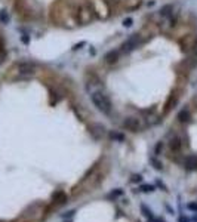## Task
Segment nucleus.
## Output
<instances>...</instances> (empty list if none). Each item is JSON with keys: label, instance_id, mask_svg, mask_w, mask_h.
<instances>
[{"label": "nucleus", "instance_id": "obj_16", "mask_svg": "<svg viewBox=\"0 0 197 222\" xmlns=\"http://www.w3.org/2000/svg\"><path fill=\"white\" fill-rule=\"evenodd\" d=\"M139 190H141L142 192H153V191L156 190V187H154V185H148V184H144V185H141V187H139Z\"/></svg>", "mask_w": 197, "mask_h": 222}, {"label": "nucleus", "instance_id": "obj_14", "mask_svg": "<svg viewBox=\"0 0 197 222\" xmlns=\"http://www.w3.org/2000/svg\"><path fill=\"white\" fill-rule=\"evenodd\" d=\"M11 21V17L6 11H0V22L2 24H8Z\"/></svg>", "mask_w": 197, "mask_h": 222}, {"label": "nucleus", "instance_id": "obj_10", "mask_svg": "<svg viewBox=\"0 0 197 222\" xmlns=\"http://www.w3.org/2000/svg\"><path fill=\"white\" fill-rule=\"evenodd\" d=\"M190 119H191V113H190L188 108H184V110H181L179 113H178V120L181 123H188Z\"/></svg>", "mask_w": 197, "mask_h": 222}, {"label": "nucleus", "instance_id": "obj_7", "mask_svg": "<svg viewBox=\"0 0 197 222\" xmlns=\"http://www.w3.org/2000/svg\"><path fill=\"white\" fill-rule=\"evenodd\" d=\"M181 148H182V139L178 135H175L173 138H170V141H169V150L172 153H179Z\"/></svg>", "mask_w": 197, "mask_h": 222}, {"label": "nucleus", "instance_id": "obj_27", "mask_svg": "<svg viewBox=\"0 0 197 222\" xmlns=\"http://www.w3.org/2000/svg\"><path fill=\"white\" fill-rule=\"evenodd\" d=\"M196 102H197V98H196Z\"/></svg>", "mask_w": 197, "mask_h": 222}, {"label": "nucleus", "instance_id": "obj_15", "mask_svg": "<svg viewBox=\"0 0 197 222\" xmlns=\"http://www.w3.org/2000/svg\"><path fill=\"white\" fill-rule=\"evenodd\" d=\"M163 148H165V144H163L162 141H159V142L156 144V147H154V154H156V156H160V154L163 153Z\"/></svg>", "mask_w": 197, "mask_h": 222}, {"label": "nucleus", "instance_id": "obj_1", "mask_svg": "<svg viewBox=\"0 0 197 222\" xmlns=\"http://www.w3.org/2000/svg\"><path fill=\"white\" fill-rule=\"evenodd\" d=\"M90 99H92V104L96 107L98 111H101L102 114H110L111 110H113V104L110 101V98L102 93V92H93L90 95Z\"/></svg>", "mask_w": 197, "mask_h": 222}, {"label": "nucleus", "instance_id": "obj_4", "mask_svg": "<svg viewBox=\"0 0 197 222\" xmlns=\"http://www.w3.org/2000/svg\"><path fill=\"white\" fill-rule=\"evenodd\" d=\"M67 203H68V195L62 190H58V191H55L52 194V204L55 207H61V206H64Z\"/></svg>", "mask_w": 197, "mask_h": 222}, {"label": "nucleus", "instance_id": "obj_13", "mask_svg": "<svg viewBox=\"0 0 197 222\" xmlns=\"http://www.w3.org/2000/svg\"><path fill=\"white\" fill-rule=\"evenodd\" d=\"M122 194H123V190H122V188H116V190H113L110 194H107V198H108V200H116V198L120 197Z\"/></svg>", "mask_w": 197, "mask_h": 222}, {"label": "nucleus", "instance_id": "obj_20", "mask_svg": "<svg viewBox=\"0 0 197 222\" xmlns=\"http://www.w3.org/2000/svg\"><path fill=\"white\" fill-rule=\"evenodd\" d=\"M132 24H133V19H132V18H126V19L123 21V25H125V27H128V28H129V27H132Z\"/></svg>", "mask_w": 197, "mask_h": 222}, {"label": "nucleus", "instance_id": "obj_6", "mask_svg": "<svg viewBox=\"0 0 197 222\" xmlns=\"http://www.w3.org/2000/svg\"><path fill=\"white\" fill-rule=\"evenodd\" d=\"M182 164H184V167H185L187 170H190V172L197 170V156H193V154L187 156V157L184 159Z\"/></svg>", "mask_w": 197, "mask_h": 222}, {"label": "nucleus", "instance_id": "obj_19", "mask_svg": "<svg viewBox=\"0 0 197 222\" xmlns=\"http://www.w3.org/2000/svg\"><path fill=\"white\" fill-rule=\"evenodd\" d=\"M187 209L197 213V203H188V204H187Z\"/></svg>", "mask_w": 197, "mask_h": 222}, {"label": "nucleus", "instance_id": "obj_18", "mask_svg": "<svg viewBox=\"0 0 197 222\" xmlns=\"http://www.w3.org/2000/svg\"><path fill=\"white\" fill-rule=\"evenodd\" d=\"M141 210H142V213H144V215H145L147 218H150V219H153V212H151V210H148L145 204H141Z\"/></svg>", "mask_w": 197, "mask_h": 222}, {"label": "nucleus", "instance_id": "obj_11", "mask_svg": "<svg viewBox=\"0 0 197 222\" xmlns=\"http://www.w3.org/2000/svg\"><path fill=\"white\" fill-rule=\"evenodd\" d=\"M108 138H110L111 141H117V142H123V141H125V135L120 133V132H117V130H111V132L108 133Z\"/></svg>", "mask_w": 197, "mask_h": 222}, {"label": "nucleus", "instance_id": "obj_17", "mask_svg": "<svg viewBox=\"0 0 197 222\" xmlns=\"http://www.w3.org/2000/svg\"><path fill=\"white\" fill-rule=\"evenodd\" d=\"M150 161H151V164H153V167H154L156 170H162V169H163V164H162L157 159L153 157V159H150Z\"/></svg>", "mask_w": 197, "mask_h": 222}, {"label": "nucleus", "instance_id": "obj_21", "mask_svg": "<svg viewBox=\"0 0 197 222\" xmlns=\"http://www.w3.org/2000/svg\"><path fill=\"white\" fill-rule=\"evenodd\" d=\"M142 181V176L141 175H133L132 178H131V182H141Z\"/></svg>", "mask_w": 197, "mask_h": 222}, {"label": "nucleus", "instance_id": "obj_24", "mask_svg": "<svg viewBox=\"0 0 197 222\" xmlns=\"http://www.w3.org/2000/svg\"><path fill=\"white\" fill-rule=\"evenodd\" d=\"M28 42H30L28 36H27V34H24V36H22V43H28Z\"/></svg>", "mask_w": 197, "mask_h": 222}, {"label": "nucleus", "instance_id": "obj_25", "mask_svg": "<svg viewBox=\"0 0 197 222\" xmlns=\"http://www.w3.org/2000/svg\"><path fill=\"white\" fill-rule=\"evenodd\" d=\"M83 45H84V42H82V43H79V45H76V46H74L73 49H74V50H77V49H80V46H83Z\"/></svg>", "mask_w": 197, "mask_h": 222}, {"label": "nucleus", "instance_id": "obj_12", "mask_svg": "<svg viewBox=\"0 0 197 222\" xmlns=\"http://www.w3.org/2000/svg\"><path fill=\"white\" fill-rule=\"evenodd\" d=\"M172 14H173V6H172V5H165V6L160 9V15L165 17V18L170 17Z\"/></svg>", "mask_w": 197, "mask_h": 222}, {"label": "nucleus", "instance_id": "obj_23", "mask_svg": "<svg viewBox=\"0 0 197 222\" xmlns=\"http://www.w3.org/2000/svg\"><path fill=\"white\" fill-rule=\"evenodd\" d=\"M73 215H74V210H70V212H67V213H64L62 216H64V218H67V216L70 218V216H73Z\"/></svg>", "mask_w": 197, "mask_h": 222}, {"label": "nucleus", "instance_id": "obj_5", "mask_svg": "<svg viewBox=\"0 0 197 222\" xmlns=\"http://www.w3.org/2000/svg\"><path fill=\"white\" fill-rule=\"evenodd\" d=\"M123 126L126 130H131V132H138L141 129V122L139 119L136 117H126L123 120Z\"/></svg>", "mask_w": 197, "mask_h": 222}, {"label": "nucleus", "instance_id": "obj_22", "mask_svg": "<svg viewBox=\"0 0 197 222\" xmlns=\"http://www.w3.org/2000/svg\"><path fill=\"white\" fill-rule=\"evenodd\" d=\"M193 52H194V55L197 56V37H196L194 42H193Z\"/></svg>", "mask_w": 197, "mask_h": 222}, {"label": "nucleus", "instance_id": "obj_2", "mask_svg": "<svg viewBox=\"0 0 197 222\" xmlns=\"http://www.w3.org/2000/svg\"><path fill=\"white\" fill-rule=\"evenodd\" d=\"M142 43V39H141V36L139 34H132L123 45H122V48H123V50L125 52H133L136 48H139V45Z\"/></svg>", "mask_w": 197, "mask_h": 222}, {"label": "nucleus", "instance_id": "obj_9", "mask_svg": "<svg viewBox=\"0 0 197 222\" xmlns=\"http://www.w3.org/2000/svg\"><path fill=\"white\" fill-rule=\"evenodd\" d=\"M119 58H120V55H119V50H110V52H107L105 53V56H104V61L107 62V64H116L117 61H119Z\"/></svg>", "mask_w": 197, "mask_h": 222}, {"label": "nucleus", "instance_id": "obj_26", "mask_svg": "<svg viewBox=\"0 0 197 222\" xmlns=\"http://www.w3.org/2000/svg\"><path fill=\"white\" fill-rule=\"evenodd\" d=\"M157 185H159V187H162V188H163V190L166 191V187H165V184H162L160 181H157Z\"/></svg>", "mask_w": 197, "mask_h": 222}, {"label": "nucleus", "instance_id": "obj_8", "mask_svg": "<svg viewBox=\"0 0 197 222\" xmlns=\"http://www.w3.org/2000/svg\"><path fill=\"white\" fill-rule=\"evenodd\" d=\"M90 132H92L93 136L98 139V138L104 136V133H105V126H104V125H100V123H95V125H92Z\"/></svg>", "mask_w": 197, "mask_h": 222}, {"label": "nucleus", "instance_id": "obj_3", "mask_svg": "<svg viewBox=\"0 0 197 222\" xmlns=\"http://www.w3.org/2000/svg\"><path fill=\"white\" fill-rule=\"evenodd\" d=\"M36 71V64L31 61H22L18 64V73L22 76H33Z\"/></svg>", "mask_w": 197, "mask_h": 222}]
</instances>
